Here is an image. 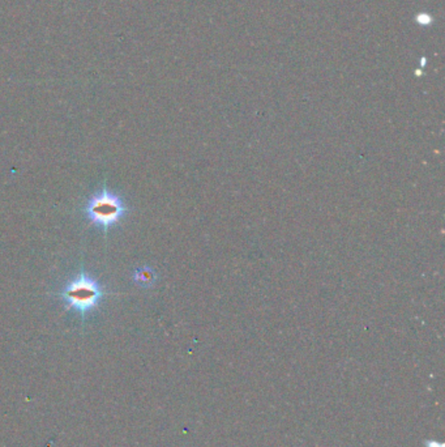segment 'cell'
Returning <instances> with one entry per match:
<instances>
[{
  "mask_svg": "<svg viewBox=\"0 0 445 447\" xmlns=\"http://www.w3.org/2000/svg\"><path fill=\"white\" fill-rule=\"evenodd\" d=\"M129 208L117 194H112L106 186L88 200L84 214L86 219L107 232L115 224L126 216Z\"/></svg>",
  "mask_w": 445,
  "mask_h": 447,
  "instance_id": "obj_2",
  "label": "cell"
},
{
  "mask_svg": "<svg viewBox=\"0 0 445 447\" xmlns=\"http://www.w3.org/2000/svg\"><path fill=\"white\" fill-rule=\"evenodd\" d=\"M103 296L102 286L84 271L78 277L72 279L59 293V297L66 306L69 309L76 310L83 319L101 303Z\"/></svg>",
  "mask_w": 445,
  "mask_h": 447,
  "instance_id": "obj_1",
  "label": "cell"
},
{
  "mask_svg": "<svg viewBox=\"0 0 445 447\" xmlns=\"http://www.w3.org/2000/svg\"><path fill=\"white\" fill-rule=\"evenodd\" d=\"M134 281L143 288H149L155 284V274L150 267H140L134 272Z\"/></svg>",
  "mask_w": 445,
  "mask_h": 447,
  "instance_id": "obj_3",
  "label": "cell"
}]
</instances>
